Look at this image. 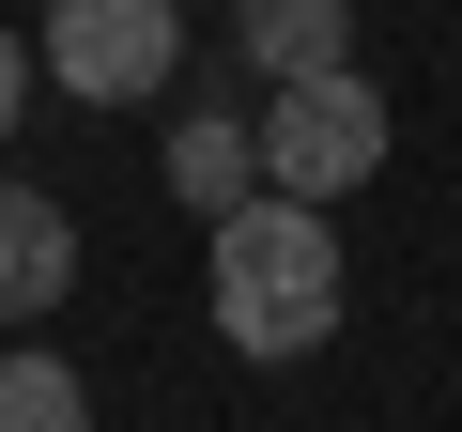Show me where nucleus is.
<instances>
[{"instance_id":"1","label":"nucleus","mask_w":462,"mask_h":432,"mask_svg":"<svg viewBox=\"0 0 462 432\" xmlns=\"http://www.w3.org/2000/svg\"><path fill=\"white\" fill-rule=\"evenodd\" d=\"M216 278V340L231 355H263V371H293V355H324L339 340V232H324V201H293V185H247L216 216V248H200Z\"/></svg>"},{"instance_id":"2","label":"nucleus","mask_w":462,"mask_h":432,"mask_svg":"<svg viewBox=\"0 0 462 432\" xmlns=\"http://www.w3.org/2000/svg\"><path fill=\"white\" fill-rule=\"evenodd\" d=\"M247 139H263V185L339 201V185H370V170H385V93H370V62H324V78H278Z\"/></svg>"},{"instance_id":"3","label":"nucleus","mask_w":462,"mask_h":432,"mask_svg":"<svg viewBox=\"0 0 462 432\" xmlns=\"http://www.w3.org/2000/svg\"><path fill=\"white\" fill-rule=\"evenodd\" d=\"M78 108H139L185 78V0H47V47H32Z\"/></svg>"},{"instance_id":"4","label":"nucleus","mask_w":462,"mask_h":432,"mask_svg":"<svg viewBox=\"0 0 462 432\" xmlns=\"http://www.w3.org/2000/svg\"><path fill=\"white\" fill-rule=\"evenodd\" d=\"M62 294H78V216L0 170V324H47Z\"/></svg>"},{"instance_id":"5","label":"nucleus","mask_w":462,"mask_h":432,"mask_svg":"<svg viewBox=\"0 0 462 432\" xmlns=\"http://www.w3.org/2000/svg\"><path fill=\"white\" fill-rule=\"evenodd\" d=\"M231 62H247L263 93H278V78L355 62V0H231Z\"/></svg>"},{"instance_id":"6","label":"nucleus","mask_w":462,"mask_h":432,"mask_svg":"<svg viewBox=\"0 0 462 432\" xmlns=\"http://www.w3.org/2000/svg\"><path fill=\"white\" fill-rule=\"evenodd\" d=\"M170 185H185L200 216H231V201H247V185H263V139H247V108H185V124H170Z\"/></svg>"},{"instance_id":"7","label":"nucleus","mask_w":462,"mask_h":432,"mask_svg":"<svg viewBox=\"0 0 462 432\" xmlns=\"http://www.w3.org/2000/svg\"><path fill=\"white\" fill-rule=\"evenodd\" d=\"M0 432H93V386L16 340V355H0Z\"/></svg>"},{"instance_id":"8","label":"nucleus","mask_w":462,"mask_h":432,"mask_svg":"<svg viewBox=\"0 0 462 432\" xmlns=\"http://www.w3.org/2000/svg\"><path fill=\"white\" fill-rule=\"evenodd\" d=\"M16 108H32V47L0 32V139H16Z\"/></svg>"}]
</instances>
